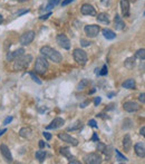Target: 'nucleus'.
Segmentation results:
<instances>
[{
    "label": "nucleus",
    "mask_w": 145,
    "mask_h": 164,
    "mask_svg": "<svg viewBox=\"0 0 145 164\" xmlns=\"http://www.w3.org/2000/svg\"><path fill=\"white\" fill-rule=\"evenodd\" d=\"M40 53L46 58L50 59L54 63H60L61 59H63V56L60 55V53H58L56 49L49 47V46H44V47L40 48Z\"/></svg>",
    "instance_id": "obj_1"
},
{
    "label": "nucleus",
    "mask_w": 145,
    "mask_h": 164,
    "mask_svg": "<svg viewBox=\"0 0 145 164\" xmlns=\"http://www.w3.org/2000/svg\"><path fill=\"white\" fill-rule=\"evenodd\" d=\"M32 62V56L31 55H22L20 57L15 59V64H14V69L15 70H22L26 69L30 65Z\"/></svg>",
    "instance_id": "obj_2"
},
{
    "label": "nucleus",
    "mask_w": 145,
    "mask_h": 164,
    "mask_svg": "<svg viewBox=\"0 0 145 164\" xmlns=\"http://www.w3.org/2000/svg\"><path fill=\"white\" fill-rule=\"evenodd\" d=\"M48 67L49 64L44 55L36 58V63H35V70H36V73H38V74H45L47 72Z\"/></svg>",
    "instance_id": "obj_3"
},
{
    "label": "nucleus",
    "mask_w": 145,
    "mask_h": 164,
    "mask_svg": "<svg viewBox=\"0 0 145 164\" xmlns=\"http://www.w3.org/2000/svg\"><path fill=\"white\" fill-rule=\"evenodd\" d=\"M73 56H74V59H75L76 63L81 65V66H84L87 63V54L83 49L76 48L74 50V53H73Z\"/></svg>",
    "instance_id": "obj_4"
},
{
    "label": "nucleus",
    "mask_w": 145,
    "mask_h": 164,
    "mask_svg": "<svg viewBox=\"0 0 145 164\" xmlns=\"http://www.w3.org/2000/svg\"><path fill=\"white\" fill-rule=\"evenodd\" d=\"M84 162L87 164H99L102 163V156L97 153H89L84 156Z\"/></svg>",
    "instance_id": "obj_5"
},
{
    "label": "nucleus",
    "mask_w": 145,
    "mask_h": 164,
    "mask_svg": "<svg viewBox=\"0 0 145 164\" xmlns=\"http://www.w3.org/2000/svg\"><path fill=\"white\" fill-rule=\"evenodd\" d=\"M34 39H35V32L32 30H29V32L22 34L20 38H19V42H20L22 46H27L29 44H31Z\"/></svg>",
    "instance_id": "obj_6"
},
{
    "label": "nucleus",
    "mask_w": 145,
    "mask_h": 164,
    "mask_svg": "<svg viewBox=\"0 0 145 164\" xmlns=\"http://www.w3.org/2000/svg\"><path fill=\"white\" fill-rule=\"evenodd\" d=\"M84 30H85V34L87 35V37L94 38L96 37L98 35V32H101V27L97 26V25H88V26H85Z\"/></svg>",
    "instance_id": "obj_7"
},
{
    "label": "nucleus",
    "mask_w": 145,
    "mask_h": 164,
    "mask_svg": "<svg viewBox=\"0 0 145 164\" xmlns=\"http://www.w3.org/2000/svg\"><path fill=\"white\" fill-rule=\"evenodd\" d=\"M57 44H58L59 46L61 48H64V49H69L70 48V40L68 39V37L66 36V35H63V34H59L58 36H57Z\"/></svg>",
    "instance_id": "obj_8"
},
{
    "label": "nucleus",
    "mask_w": 145,
    "mask_h": 164,
    "mask_svg": "<svg viewBox=\"0 0 145 164\" xmlns=\"http://www.w3.org/2000/svg\"><path fill=\"white\" fill-rule=\"evenodd\" d=\"M123 108L124 111L129 112V113H133V112H137L140 110V105L134 101H129L124 103Z\"/></svg>",
    "instance_id": "obj_9"
},
{
    "label": "nucleus",
    "mask_w": 145,
    "mask_h": 164,
    "mask_svg": "<svg viewBox=\"0 0 145 164\" xmlns=\"http://www.w3.org/2000/svg\"><path fill=\"white\" fill-rule=\"evenodd\" d=\"M58 138H60V140H63V142H66V143H68V144H71L73 146L78 145V141H77L75 138L70 136L69 134H67V133H59Z\"/></svg>",
    "instance_id": "obj_10"
},
{
    "label": "nucleus",
    "mask_w": 145,
    "mask_h": 164,
    "mask_svg": "<svg viewBox=\"0 0 145 164\" xmlns=\"http://www.w3.org/2000/svg\"><path fill=\"white\" fill-rule=\"evenodd\" d=\"M81 12L85 16H95L96 15V11L95 8L89 4H84L81 8Z\"/></svg>",
    "instance_id": "obj_11"
},
{
    "label": "nucleus",
    "mask_w": 145,
    "mask_h": 164,
    "mask_svg": "<svg viewBox=\"0 0 145 164\" xmlns=\"http://www.w3.org/2000/svg\"><path fill=\"white\" fill-rule=\"evenodd\" d=\"M24 54H25V49H24V48H18L15 52H11V53L7 54L6 59H7L8 62H12V60H15V59L18 58V57L22 56Z\"/></svg>",
    "instance_id": "obj_12"
},
{
    "label": "nucleus",
    "mask_w": 145,
    "mask_h": 164,
    "mask_svg": "<svg viewBox=\"0 0 145 164\" xmlns=\"http://www.w3.org/2000/svg\"><path fill=\"white\" fill-rule=\"evenodd\" d=\"M0 152L2 154V156L6 159V161L8 162H11L12 161V155H11V152L9 151V148L6 145V144H1L0 145Z\"/></svg>",
    "instance_id": "obj_13"
},
{
    "label": "nucleus",
    "mask_w": 145,
    "mask_h": 164,
    "mask_svg": "<svg viewBox=\"0 0 145 164\" xmlns=\"http://www.w3.org/2000/svg\"><path fill=\"white\" fill-rule=\"evenodd\" d=\"M134 150L137 156H140V158H145V143H143V142L136 143L134 145Z\"/></svg>",
    "instance_id": "obj_14"
},
{
    "label": "nucleus",
    "mask_w": 145,
    "mask_h": 164,
    "mask_svg": "<svg viewBox=\"0 0 145 164\" xmlns=\"http://www.w3.org/2000/svg\"><path fill=\"white\" fill-rule=\"evenodd\" d=\"M64 124H65L64 120L60 118V117H57V118H55L54 121H51V123L49 125H47V130H56L58 127H61Z\"/></svg>",
    "instance_id": "obj_15"
},
{
    "label": "nucleus",
    "mask_w": 145,
    "mask_h": 164,
    "mask_svg": "<svg viewBox=\"0 0 145 164\" xmlns=\"http://www.w3.org/2000/svg\"><path fill=\"white\" fill-rule=\"evenodd\" d=\"M121 5V9H122V14L124 17H129V0H121L119 2Z\"/></svg>",
    "instance_id": "obj_16"
},
{
    "label": "nucleus",
    "mask_w": 145,
    "mask_h": 164,
    "mask_svg": "<svg viewBox=\"0 0 145 164\" xmlns=\"http://www.w3.org/2000/svg\"><path fill=\"white\" fill-rule=\"evenodd\" d=\"M114 24H115V28H116L117 30H123L124 28H125V24H124L123 19L119 17V15H115Z\"/></svg>",
    "instance_id": "obj_17"
},
{
    "label": "nucleus",
    "mask_w": 145,
    "mask_h": 164,
    "mask_svg": "<svg viewBox=\"0 0 145 164\" xmlns=\"http://www.w3.org/2000/svg\"><path fill=\"white\" fill-rule=\"evenodd\" d=\"M19 135L24 138H30L32 135V131L30 127H22L19 131Z\"/></svg>",
    "instance_id": "obj_18"
},
{
    "label": "nucleus",
    "mask_w": 145,
    "mask_h": 164,
    "mask_svg": "<svg viewBox=\"0 0 145 164\" xmlns=\"http://www.w3.org/2000/svg\"><path fill=\"white\" fill-rule=\"evenodd\" d=\"M123 148L126 152H129V150L132 148V140H131V136L129 134H126L123 138Z\"/></svg>",
    "instance_id": "obj_19"
},
{
    "label": "nucleus",
    "mask_w": 145,
    "mask_h": 164,
    "mask_svg": "<svg viewBox=\"0 0 145 164\" xmlns=\"http://www.w3.org/2000/svg\"><path fill=\"white\" fill-rule=\"evenodd\" d=\"M102 32H103V36L106 38V39L112 40V39H115V38H116V34H115L113 30H111V29L105 28V29H103L102 30Z\"/></svg>",
    "instance_id": "obj_20"
},
{
    "label": "nucleus",
    "mask_w": 145,
    "mask_h": 164,
    "mask_svg": "<svg viewBox=\"0 0 145 164\" xmlns=\"http://www.w3.org/2000/svg\"><path fill=\"white\" fill-rule=\"evenodd\" d=\"M97 21H99V22H102V24H105V25H108L109 24V18H108V15L107 14H105V12H101V14H98L96 17Z\"/></svg>",
    "instance_id": "obj_21"
},
{
    "label": "nucleus",
    "mask_w": 145,
    "mask_h": 164,
    "mask_svg": "<svg viewBox=\"0 0 145 164\" xmlns=\"http://www.w3.org/2000/svg\"><path fill=\"white\" fill-rule=\"evenodd\" d=\"M123 86L124 88H127V90H133L135 87V80L133 78H129V79H126L125 82L123 83Z\"/></svg>",
    "instance_id": "obj_22"
},
{
    "label": "nucleus",
    "mask_w": 145,
    "mask_h": 164,
    "mask_svg": "<svg viewBox=\"0 0 145 164\" xmlns=\"http://www.w3.org/2000/svg\"><path fill=\"white\" fill-rule=\"evenodd\" d=\"M124 65H125V67H126V68H129V69L134 68V66H135V57H129V58H127L126 60H125Z\"/></svg>",
    "instance_id": "obj_23"
},
{
    "label": "nucleus",
    "mask_w": 145,
    "mask_h": 164,
    "mask_svg": "<svg viewBox=\"0 0 145 164\" xmlns=\"http://www.w3.org/2000/svg\"><path fill=\"white\" fill-rule=\"evenodd\" d=\"M45 158H46V152H45V151H37V152H36V159H37L39 162H44Z\"/></svg>",
    "instance_id": "obj_24"
},
{
    "label": "nucleus",
    "mask_w": 145,
    "mask_h": 164,
    "mask_svg": "<svg viewBox=\"0 0 145 164\" xmlns=\"http://www.w3.org/2000/svg\"><path fill=\"white\" fill-rule=\"evenodd\" d=\"M135 58L137 59H141V60H143L145 59V49H139L136 53H135Z\"/></svg>",
    "instance_id": "obj_25"
},
{
    "label": "nucleus",
    "mask_w": 145,
    "mask_h": 164,
    "mask_svg": "<svg viewBox=\"0 0 145 164\" xmlns=\"http://www.w3.org/2000/svg\"><path fill=\"white\" fill-rule=\"evenodd\" d=\"M115 154H116V160H117L118 162H126L127 161V158L124 156L123 154L121 153L119 151H117V150H115Z\"/></svg>",
    "instance_id": "obj_26"
},
{
    "label": "nucleus",
    "mask_w": 145,
    "mask_h": 164,
    "mask_svg": "<svg viewBox=\"0 0 145 164\" xmlns=\"http://www.w3.org/2000/svg\"><path fill=\"white\" fill-rule=\"evenodd\" d=\"M59 2H60V0H48V5H47V7H46V9H47V10L53 9L55 6L58 5Z\"/></svg>",
    "instance_id": "obj_27"
},
{
    "label": "nucleus",
    "mask_w": 145,
    "mask_h": 164,
    "mask_svg": "<svg viewBox=\"0 0 145 164\" xmlns=\"http://www.w3.org/2000/svg\"><path fill=\"white\" fill-rule=\"evenodd\" d=\"M60 153L63 154L64 156H67L68 159H69V158H70L69 148H60Z\"/></svg>",
    "instance_id": "obj_28"
},
{
    "label": "nucleus",
    "mask_w": 145,
    "mask_h": 164,
    "mask_svg": "<svg viewBox=\"0 0 145 164\" xmlns=\"http://www.w3.org/2000/svg\"><path fill=\"white\" fill-rule=\"evenodd\" d=\"M129 127H132V121L129 120V118H125L124 120V125H123V128L125 130H127Z\"/></svg>",
    "instance_id": "obj_29"
},
{
    "label": "nucleus",
    "mask_w": 145,
    "mask_h": 164,
    "mask_svg": "<svg viewBox=\"0 0 145 164\" xmlns=\"http://www.w3.org/2000/svg\"><path fill=\"white\" fill-rule=\"evenodd\" d=\"M81 126H83V124H81V122H78L76 123L75 126H70L67 128V131H75V130H78V128H81Z\"/></svg>",
    "instance_id": "obj_30"
},
{
    "label": "nucleus",
    "mask_w": 145,
    "mask_h": 164,
    "mask_svg": "<svg viewBox=\"0 0 145 164\" xmlns=\"http://www.w3.org/2000/svg\"><path fill=\"white\" fill-rule=\"evenodd\" d=\"M87 84H88V80H87V79H83V80H81V83H79V85H78V87H77V88H78L79 90H84V88H85V86H86Z\"/></svg>",
    "instance_id": "obj_31"
},
{
    "label": "nucleus",
    "mask_w": 145,
    "mask_h": 164,
    "mask_svg": "<svg viewBox=\"0 0 145 164\" xmlns=\"http://www.w3.org/2000/svg\"><path fill=\"white\" fill-rule=\"evenodd\" d=\"M105 148H106V145H105V144L101 143V142H98V143H97V150H98V151L104 152V151H105Z\"/></svg>",
    "instance_id": "obj_32"
},
{
    "label": "nucleus",
    "mask_w": 145,
    "mask_h": 164,
    "mask_svg": "<svg viewBox=\"0 0 145 164\" xmlns=\"http://www.w3.org/2000/svg\"><path fill=\"white\" fill-rule=\"evenodd\" d=\"M98 74L101 75V76H104V75L107 74V66H106V65H104V66H103V68H102V70H101Z\"/></svg>",
    "instance_id": "obj_33"
},
{
    "label": "nucleus",
    "mask_w": 145,
    "mask_h": 164,
    "mask_svg": "<svg viewBox=\"0 0 145 164\" xmlns=\"http://www.w3.org/2000/svg\"><path fill=\"white\" fill-rule=\"evenodd\" d=\"M30 76H31V78L35 80L37 84H39V85L41 84V80H39V78H38L37 76H35V74H34V73H30Z\"/></svg>",
    "instance_id": "obj_34"
},
{
    "label": "nucleus",
    "mask_w": 145,
    "mask_h": 164,
    "mask_svg": "<svg viewBox=\"0 0 145 164\" xmlns=\"http://www.w3.org/2000/svg\"><path fill=\"white\" fill-rule=\"evenodd\" d=\"M88 125L91 127H94V128H96L97 127V123L95 120H91V121H88Z\"/></svg>",
    "instance_id": "obj_35"
},
{
    "label": "nucleus",
    "mask_w": 145,
    "mask_h": 164,
    "mask_svg": "<svg viewBox=\"0 0 145 164\" xmlns=\"http://www.w3.org/2000/svg\"><path fill=\"white\" fill-rule=\"evenodd\" d=\"M43 135H44V138H46L47 141H50V140H51V134H50V133H48V132H44V133H43Z\"/></svg>",
    "instance_id": "obj_36"
},
{
    "label": "nucleus",
    "mask_w": 145,
    "mask_h": 164,
    "mask_svg": "<svg viewBox=\"0 0 145 164\" xmlns=\"http://www.w3.org/2000/svg\"><path fill=\"white\" fill-rule=\"evenodd\" d=\"M81 46H84V47H87V46H89L91 42H87V40H84V39H81Z\"/></svg>",
    "instance_id": "obj_37"
},
{
    "label": "nucleus",
    "mask_w": 145,
    "mask_h": 164,
    "mask_svg": "<svg viewBox=\"0 0 145 164\" xmlns=\"http://www.w3.org/2000/svg\"><path fill=\"white\" fill-rule=\"evenodd\" d=\"M139 101H140L141 103H143V104H145V93H143V94H141L140 97H139Z\"/></svg>",
    "instance_id": "obj_38"
},
{
    "label": "nucleus",
    "mask_w": 145,
    "mask_h": 164,
    "mask_svg": "<svg viewBox=\"0 0 145 164\" xmlns=\"http://www.w3.org/2000/svg\"><path fill=\"white\" fill-rule=\"evenodd\" d=\"M75 0H64L63 2H61V6H67L69 5V4H71V2H74Z\"/></svg>",
    "instance_id": "obj_39"
},
{
    "label": "nucleus",
    "mask_w": 145,
    "mask_h": 164,
    "mask_svg": "<svg viewBox=\"0 0 145 164\" xmlns=\"http://www.w3.org/2000/svg\"><path fill=\"white\" fill-rule=\"evenodd\" d=\"M12 120H14V118H12V117H11V116L7 117V118H6L5 121H4V124H5V125H7V124H9V123H10L11 121H12Z\"/></svg>",
    "instance_id": "obj_40"
},
{
    "label": "nucleus",
    "mask_w": 145,
    "mask_h": 164,
    "mask_svg": "<svg viewBox=\"0 0 145 164\" xmlns=\"http://www.w3.org/2000/svg\"><path fill=\"white\" fill-rule=\"evenodd\" d=\"M101 102H102V98H101V97H96V98H95V101H94V104L97 106L99 103H101Z\"/></svg>",
    "instance_id": "obj_41"
},
{
    "label": "nucleus",
    "mask_w": 145,
    "mask_h": 164,
    "mask_svg": "<svg viewBox=\"0 0 145 164\" xmlns=\"http://www.w3.org/2000/svg\"><path fill=\"white\" fill-rule=\"evenodd\" d=\"M50 15H51L50 12H48V14H46V15H43V16H40V19H41V20H45V19H47V18H48V17L50 16Z\"/></svg>",
    "instance_id": "obj_42"
},
{
    "label": "nucleus",
    "mask_w": 145,
    "mask_h": 164,
    "mask_svg": "<svg viewBox=\"0 0 145 164\" xmlns=\"http://www.w3.org/2000/svg\"><path fill=\"white\" fill-rule=\"evenodd\" d=\"M28 11H29V10H21V11H19V12H17V14H16V16H21V15H24V14H27Z\"/></svg>",
    "instance_id": "obj_43"
},
{
    "label": "nucleus",
    "mask_w": 145,
    "mask_h": 164,
    "mask_svg": "<svg viewBox=\"0 0 145 164\" xmlns=\"http://www.w3.org/2000/svg\"><path fill=\"white\" fill-rule=\"evenodd\" d=\"M140 134L142 135V136H144V138H145V126H143L140 130Z\"/></svg>",
    "instance_id": "obj_44"
},
{
    "label": "nucleus",
    "mask_w": 145,
    "mask_h": 164,
    "mask_svg": "<svg viewBox=\"0 0 145 164\" xmlns=\"http://www.w3.org/2000/svg\"><path fill=\"white\" fill-rule=\"evenodd\" d=\"M91 141H96V142H98V136H97L96 133H94V134H93V138H91Z\"/></svg>",
    "instance_id": "obj_45"
},
{
    "label": "nucleus",
    "mask_w": 145,
    "mask_h": 164,
    "mask_svg": "<svg viewBox=\"0 0 145 164\" xmlns=\"http://www.w3.org/2000/svg\"><path fill=\"white\" fill-rule=\"evenodd\" d=\"M39 148H45V142H44V141H39Z\"/></svg>",
    "instance_id": "obj_46"
},
{
    "label": "nucleus",
    "mask_w": 145,
    "mask_h": 164,
    "mask_svg": "<svg viewBox=\"0 0 145 164\" xmlns=\"http://www.w3.org/2000/svg\"><path fill=\"white\" fill-rule=\"evenodd\" d=\"M6 132H7V130H6V128H4V130H1V131H0V136H1V135H2L4 133H6Z\"/></svg>",
    "instance_id": "obj_47"
},
{
    "label": "nucleus",
    "mask_w": 145,
    "mask_h": 164,
    "mask_svg": "<svg viewBox=\"0 0 145 164\" xmlns=\"http://www.w3.org/2000/svg\"><path fill=\"white\" fill-rule=\"evenodd\" d=\"M115 95V93H109V94H108V97H113V96Z\"/></svg>",
    "instance_id": "obj_48"
},
{
    "label": "nucleus",
    "mask_w": 145,
    "mask_h": 164,
    "mask_svg": "<svg viewBox=\"0 0 145 164\" xmlns=\"http://www.w3.org/2000/svg\"><path fill=\"white\" fill-rule=\"evenodd\" d=\"M2 21H4V17H2V16H1V15H0V24H1Z\"/></svg>",
    "instance_id": "obj_49"
},
{
    "label": "nucleus",
    "mask_w": 145,
    "mask_h": 164,
    "mask_svg": "<svg viewBox=\"0 0 145 164\" xmlns=\"http://www.w3.org/2000/svg\"><path fill=\"white\" fill-rule=\"evenodd\" d=\"M87 105V102H85V103H84V104H81V107H85V106Z\"/></svg>",
    "instance_id": "obj_50"
},
{
    "label": "nucleus",
    "mask_w": 145,
    "mask_h": 164,
    "mask_svg": "<svg viewBox=\"0 0 145 164\" xmlns=\"http://www.w3.org/2000/svg\"><path fill=\"white\" fill-rule=\"evenodd\" d=\"M19 2H26V1H28V0H18Z\"/></svg>",
    "instance_id": "obj_51"
},
{
    "label": "nucleus",
    "mask_w": 145,
    "mask_h": 164,
    "mask_svg": "<svg viewBox=\"0 0 145 164\" xmlns=\"http://www.w3.org/2000/svg\"><path fill=\"white\" fill-rule=\"evenodd\" d=\"M144 15H145V12H144Z\"/></svg>",
    "instance_id": "obj_52"
}]
</instances>
